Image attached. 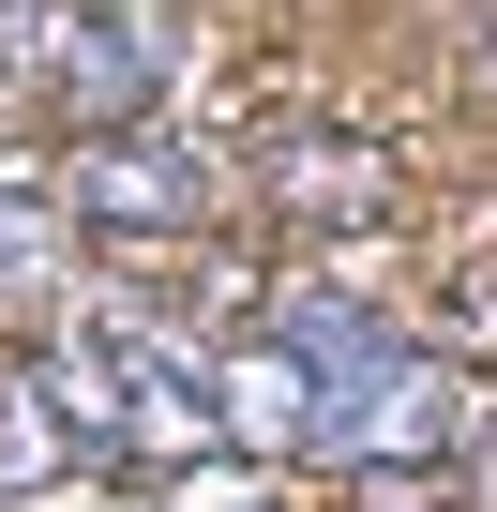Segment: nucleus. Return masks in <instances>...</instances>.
<instances>
[{
    "label": "nucleus",
    "instance_id": "f257e3e1",
    "mask_svg": "<svg viewBox=\"0 0 497 512\" xmlns=\"http://www.w3.org/2000/svg\"><path fill=\"white\" fill-rule=\"evenodd\" d=\"M181 61H196V16H181V0H61V31H46V106H61L76 136H136V121H166Z\"/></svg>",
    "mask_w": 497,
    "mask_h": 512
},
{
    "label": "nucleus",
    "instance_id": "f03ea898",
    "mask_svg": "<svg viewBox=\"0 0 497 512\" xmlns=\"http://www.w3.org/2000/svg\"><path fill=\"white\" fill-rule=\"evenodd\" d=\"M226 196V151L196 121H136V136H76L61 151V211L106 226V241H196Z\"/></svg>",
    "mask_w": 497,
    "mask_h": 512
},
{
    "label": "nucleus",
    "instance_id": "7ed1b4c3",
    "mask_svg": "<svg viewBox=\"0 0 497 512\" xmlns=\"http://www.w3.org/2000/svg\"><path fill=\"white\" fill-rule=\"evenodd\" d=\"M257 196L317 241V226H377L392 211V151L377 136H347V121H287L272 151H257Z\"/></svg>",
    "mask_w": 497,
    "mask_h": 512
},
{
    "label": "nucleus",
    "instance_id": "20e7f679",
    "mask_svg": "<svg viewBox=\"0 0 497 512\" xmlns=\"http://www.w3.org/2000/svg\"><path fill=\"white\" fill-rule=\"evenodd\" d=\"M106 347H121V407H136V452H211V437H226V407H211V347H196L181 317H121Z\"/></svg>",
    "mask_w": 497,
    "mask_h": 512
},
{
    "label": "nucleus",
    "instance_id": "39448f33",
    "mask_svg": "<svg viewBox=\"0 0 497 512\" xmlns=\"http://www.w3.org/2000/svg\"><path fill=\"white\" fill-rule=\"evenodd\" d=\"M211 407H226V452H317V377L272 317L211 347Z\"/></svg>",
    "mask_w": 497,
    "mask_h": 512
},
{
    "label": "nucleus",
    "instance_id": "423d86ee",
    "mask_svg": "<svg viewBox=\"0 0 497 512\" xmlns=\"http://www.w3.org/2000/svg\"><path fill=\"white\" fill-rule=\"evenodd\" d=\"M61 181H0V317H61Z\"/></svg>",
    "mask_w": 497,
    "mask_h": 512
},
{
    "label": "nucleus",
    "instance_id": "0eeeda50",
    "mask_svg": "<svg viewBox=\"0 0 497 512\" xmlns=\"http://www.w3.org/2000/svg\"><path fill=\"white\" fill-rule=\"evenodd\" d=\"M347 512H467L437 467H347Z\"/></svg>",
    "mask_w": 497,
    "mask_h": 512
},
{
    "label": "nucleus",
    "instance_id": "6e6552de",
    "mask_svg": "<svg viewBox=\"0 0 497 512\" xmlns=\"http://www.w3.org/2000/svg\"><path fill=\"white\" fill-rule=\"evenodd\" d=\"M467 437H482V512H497V422H467Z\"/></svg>",
    "mask_w": 497,
    "mask_h": 512
}]
</instances>
